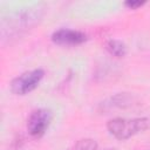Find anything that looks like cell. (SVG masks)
Here are the masks:
<instances>
[{
    "instance_id": "obj_1",
    "label": "cell",
    "mask_w": 150,
    "mask_h": 150,
    "mask_svg": "<svg viewBox=\"0 0 150 150\" xmlns=\"http://www.w3.org/2000/svg\"><path fill=\"white\" fill-rule=\"evenodd\" d=\"M150 127V120L148 117H134L111 118L107 123V129L111 136L116 139L125 141L139 132L145 131Z\"/></svg>"
},
{
    "instance_id": "obj_2",
    "label": "cell",
    "mask_w": 150,
    "mask_h": 150,
    "mask_svg": "<svg viewBox=\"0 0 150 150\" xmlns=\"http://www.w3.org/2000/svg\"><path fill=\"white\" fill-rule=\"evenodd\" d=\"M43 7L35 6L15 12L9 16L8 25L2 27V33L8 32L9 36H16L34 27L43 15Z\"/></svg>"
},
{
    "instance_id": "obj_3",
    "label": "cell",
    "mask_w": 150,
    "mask_h": 150,
    "mask_svg": "<svg viewBox=\"0 0 150 150\" xmlns=\"http://www.w3.org/2000/svg\"><path fill=\"white\" fill-rule=\"evenodd\" d=\"M45 71L42 69H33L22 73L11 82V90L15 95H26L33 91L42 81Z\"/></svg>"
},
{
    "instance_id": "obj_4",
    "label": "cell",
    "mask_w": 150,
    "mask_h": 150,
    "mask_svg": "<svg viewBox=\"0 0 150 150\" xmlns=\"http://www.w3.org/2000/svg\"><path fill=\"white\" fill-rule=\"evenodd\" d=\"M53 120V112L46 108H38L30 112L27 120L28 134L34 138H40L45 135L50 122Z\"/></svg>"
},
{
    "instance_id": "obj_5",
    "label": "cell",
    "mask_w": 150,
    "mask_h": 150,
    "mask_svg": "<svg viewBox=\"0 0 150 150\" xmlns=\"http://www.w3.org/2000/svg\"><path fill=\"white\" fill-rule=\"evenodd\" d=\"M52 41L59 46H66V47H73L84 43L88 40L87 34L80 30L70 29V28H60L55 30L52 36Z\"/></svg>"
},
{
    "instance_id": "obj_6",
    "label": "cell",
    "mask_w": 150,
    "mask_h": 150,
    "mask_svg": "<svg viewBox=\"0 0 150 150\" xmlns=\"http://www.w3.org/2000/svg\"><path fill=\"white\" fill-rule=\"evenodd\" d=\"M132 104H134V96H130L128 94H117L103 103V105L107 107L108 109L128 108V107H131Z\"/></svg>"
},
{
    "instance_id": "obj_7",
    "label": "cell",
    "mask_w": 150,
    "mask_h": 150,
    "mask_svg": "<svg viewBox=\"0 0 150 150\" xmlns=\"http://www.w3.org/2000/svg\"><path fill=\"white\" fill-rule=\"evenodd\" d=\"M104 47L105 49L114 56L116 57H124L127 55V46L124 42H122L121 40L117 39H109L104 42Z\"/></svg>"
},
{
    "instance_id": "obj_8",
    "label": "cell",
    "mask_w": 150,
    "mask_h": 150,
    "mask_svg": "<svg viewBox=\"0 0 150 150\" xmlns=\"http://www.w3.org/2000/svg\"><path fill=\"white\" fill-rule=\"evenodd\" d=\"M97 142L93 138H81L79 139L73 150H97Z\"/></svg>"
},
{
    "instance_id": "obj_9",
    "label": "cell",
    "mask_w": 150,
    "mask_h": 150,
    "mask_svg": "<svg viewBox=\"0 0 150 150\" xmlns=\"http://www.w3.org/2000/svg\"><path fill=\"white\" fill-rule=\"evenodd\" d=\"M124 5L130 8V9H137L139 7H142L143 5H145V1H135V0H129V1H125Z\"/></svg>"
},
{
    "instance_id": "obj_10",
    "label": "cell",
    "mask_w": 150,
    "mask_h": 150,
    "mask_svg": "<svg viewBox=\"0 0 150 150\" xmlns=\"http://www.w3.org/2000/svg\"><path fill=\"white\" fill-rule=\"evenodd\" d=\"M104 150H117L116 148H109V149H104Z\"/></svg>"
}]
</instances>
